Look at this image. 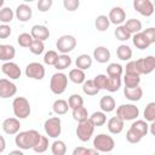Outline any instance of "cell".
<instances>
[{
	"mask_svg": "<svg viewBox=\"0 0 155 155\" xmlns=\"http://www.w3.org/2000/svg\"><path fill=\"white\" fill-rule=\"evenodd\" d=\"M11 34H12V29L8 24L5 23L0 24V39H7L11 36Z\"/></svg>",
	"mask_w": 155,
	"mask_h": 155,
	"instance_id": "52",
	"label": "cell"
},
{
	"mask_svg": "<svg viewBox=\"0 0 155 155\" xmlns=\"http://www.w3.org/2000/svg\"><path fill=\"white\" fill-rule=\"evenodd\" d=\"M30 35L33 36V39H38L41 41H45L50 38V30L46 25L42 24H35L31 27L30 30Z\"/></svg>",
	"mask_w": 155,
	"mask_h": 155,
	"instance_id": "18",
	"label": "cell"
},
{
	"mask_svg": "<svg viewBox=\"0 0 155 155\" xmlns=\"http://www.w3.org/2000/svg\"><path fill=\"white\" fill-rule=\"evenodd\" d=\"M71 115H73V119H74L75 121H78V122L84 121V120L88 119V116H90L87 109H86L84 105L78 107V108H75V109H71Z\"/></svg>",
	"mask_w": 155,
	"mask_h": 155,
	"instance_id": "34",
	"label": "cell"
},
{
	"mask_svg": "<svg viewBox=\"0 0 155 155\" xmlns=\"http://www.w3.org/2000/svg\"><path fill=\"white\" fill-rule=\"evenodd\" d=\"M124 25H125V28L130 31L131 35H133V34H136V33L143 30V24H142V22H140L139 19H137V18H130V19L125 21V22H124Z\"/></svg>",
	"mask_w": 155,
	"mask_h": 155,
	"instance_id": "26",
	"label": "cell"
},
{
	"mask_svg": "<svg viewBox=\"0 0 155 155\" xmlns=\"http://www.w3.org/2000/svg\"><path fill=\"white\" fill-rule=\"evenodd\" d=\"M28 48H29V51H30L33 54L39 56V54H41V53L44 52V50H45V44H44V41H41V40L34 39L33 42L30 44V46H29Z\"/></svg>",
	"mask_w": 155,
	"mask_h": 155,
	"instance_id": "43",
	"label": "cell"
},
{
	"mask_svg": "<svg viewBox=\"0 0 155 155\" xmlns=\"http://www.w3.org/2000/svg\"><path fill=\"white\" fill-rule=\"evenodd\" d=\"M133 8L144 17H150L154 13V4L151 0H133Z\"/></svg>",
	"mask_w": 155,
	"mask_h": 155,
	"instance_id": "13",
	"label": "cell"
},
{
	"mask_svg": "<svg viewBox=\"0 0 155 155\" xmlns=\"http://www.w3.org/2000/svg\"><path fill=\"white\" fill-rule=\"evenodd\" d=\"M15 56H16V48L12 45L0 44V61L2 62L12 61Z\"/></svg>",
	"mask_w": 155,
	"mask_h": 155,
	"instance_id": "24",
	"label": "cell"
},
{
	"mask_svg": "<svg viewBox=\"0 0 155 155\" xmlns=\"http://www.w3.org/2000/svg\"><path fill=\"white\" fill-rule=\"evenodd\" d=\"M51 153L53 155H64L67 153V145L63 140L61 139H56L53 140V143L51 144Z\"/></svg>",
	"mask_w": 155,
	"mask_h": 155,
	"instance_id": "38",
	"label": "cell"
},
{
	"mask_svg": "<svg viewBox=\"0 0 155 155\" xmlns=\"http://www.w3.org/2000/svg\"><path fill=\"white\" fill-rule=\"evenodd\" d=\"M114 35H115V38H116L119 41H127V40H130L131 36H132V35L130 34V31L125 28L124 24L116 25V29H115V31H114Z\"/></svg>",
	"mask_w": 155,
	"mask_h": 155,
	"instance_id": "36",
	"label": "cell"
},
{
	"mask_svg": "<svg viewBox=\"0 0 155 155\" xmlns=\"http://www.w3.org/2000/svg\"><path fill=\"white\" fill-rule=\"evenodd\" d=\"M1 71L7 76L10 78L11 80H17L21 78L22 75V70L19 68V65L12 61H7V62H4V64L1 65Z\"/></svg>",
	"mask_w": 155,
	"mask_h": 155,
	"instance_id": "12",
	"label": "cell"
},
{
	"mask_svg": "<svg viewBox=\"0 0 155 155\" xmlns=\"http://www.w3.org/2000/svg\"><path fill=\"white\" fill-rule=\"evenodd\" d=\"M108 18H109L110 24L120 25V24H124V22L126 21V12H125V10H124L122 7H120V6H114V7L109 11Z\"/></svg>",
	"mask_w": 155,
	"mask_h": 155,
	"instance_id": "15",
	"label": "cell"
},
{
	"mask_svg": "<svg viewBox=\"0 0 155 155\" xmlns=\"http://www.w3.org/2000/svg\"><path fill=\"white\" fill-rule=\"evenodd\" d=\"M124 84L125 87H136L140 84V75L133 73H125L124 75Z\"/></svg>",
	"mask_w": 155,
	"mask_h": 155,
	"instance_id": "31",
	"label": "cell"
},
{
	"mask_svg": "<svg viewBox=\"0 0 155 155\" xmlns=\"http://www.w3.org/2000/svg\"><path fill=\"white\" fill-rule=\"evenodd\" d=\"M68 86V75L62 71H57L51 76L50 80V90L52 93L59 96L65 92Z\"/></svg>",
	"mask_w": 155,
	"mask_h": 155,
	"instance_id": "4",
	"label": "cell"
},
{
	"mask_svg": "<svg viewBox=\"0 0 155 155\" xmlns=\"http://www.w3.org/2000/svg\"><path fill=\"white\" fill-rule=\"evenodd\" d=\"M130 128L136 132L138 136H140L142 138L145 137L149 133V124L145 120H136L132 122V125L130 126Z\"/></svg>",
	"mask_w": 155,
	"mask_h": 155,
	"instance_id": "21",
	"label": "cell"
},
{
	"mask_svg": "<svg viewBox=\"0 0 155 155\" xmlns=\"http://www.w3.org/2000/svg\"><path fill=\"white\" fill-rule=\"evenodd\" d=\"M5 149H6V140H5V138L0 134V154L4 153Z\"/></svg>",
	"mask_w": 155,
	"mask_h": 155,
	"instance_id": "54",
	"label": "cell"
},
{
	"mask_svg": "<svg viewBox=\"0 0 155 155\" xmlns=\"http://www.w3.org/2000/svg\"><path fill=\"white\" fill-rule=\"evenodd\" d=\"M110 51L108 47L105 46H97L94 50H93V59L101 64H104L107 62H109L110 59Z\"/></svg>",
	"mask_w": 155,
	"mask_h": 155,
	"instance_id": "19",
	"label": "cell"
},
{
	"mask_svg": "<svg viewBox=\"0 0 155 155\" xmlns=\"http://www.w3.org/2000/svg\"><path fill=\"white\" fill-rule=\"evenodd\" d=\"M124 67L119 63H110L107 67V75L108 76H122Z\"/></svg>",
	"mask_w": 155,
	"mask_h": 155,
	"instance_id": "39",
	"label": "cell"
},
{
	"mask_svg": "<svg viewBox=\"0 0 155 155\" xmlns=\"http://www.w3.org/2000/svg\"><path fill=\"white\" fill-rule=\"evenodd\" d=\"M122 85V79L121 76H108V87L107 91L109 92H116L120 90Z\"/></svg>",
	"mask_w": 155,
	"mask_h": 155,
	"instance_id": "37",
	"label": "cell"
},
{
	"mask_svg": "<svg viewBox=\"0 0 155 155\" xmlns=\"http://www.w3.org/2000/svg\"><path fill=\"white\" fill-rule=\"evenodd\" d=\"M10 154H18V155H23V150H22V149H18V150H12V151H10Z\"/></svg>",
	"mask_w": 155,
	"mask_h": 155,
	"instance_id": "55",
	"label": "cell"
},
{
	"mask_svg": "<svg viewBox=\"0 0 155 155\" xmlns=\"http://www.w3.org/2000/svg\"><path fill=\"white\" fill-rule=\"evenodd\" d=\"M98 155L99 153L93 148V149H90V148H85V147H78L73 150V155Z\"/></svg>",
	"mask_w": 155,
	"mask_h": 155,
	"instance_id": "48",
	"label": "cell"
},
{
	"mask_svg": "<svg viewBox=\"0 0 155 155\" xmlns=\"http://www.w3.org/2000/svg\"><path fill=\"white\" fill-rule=\"evenodd\" d=\"M12 110L17 119H27L31 113V107L25 97H15L12 101Z\"/></svg>",
	"mask_w": 155,
	"mask_h": 155,
	"instance_id": "2",
	"label": "cell"
},
{
	"mask_svg": "<svg viewBox=\"0 0 155 155\" xmlns=\"http://www.w3.org/2000/svg\"><path fill=\"white\" fill-rule=\"evenodd\" d=\"M142 31L144 33L145 38L149 40V42H150L151 45L155 44V28L150 27V28H147V29H144V30H142Z\"/></svg>",
	"mask_w": 155,
	"mask_h": 155,
	"instance_id": "53",
	"label": "cell"
},
{
	"mask_svg": "<svg viewBox=\"0 0 155 155\" xmlns=\"http://www.w3.org/2000/svg\"><path fill=\"white\" fill-rule=\"evenodd\" d=\"M24 2H33V1H35V0H23Z\"/></svg>",
	"mask_w": 155,
	"mask_h": 155,
	"instance_id": "57",
	"label": "cell"
},
{
	"mask_svg": "<svg viewBox=\"0 0 155 155\" xmlns=\"http://www.w3.org/2000/svg\"><path fill=\"white\" fill-rule=\"evenodd\" d=\"M99 108L104 113H111V111H114L115 108H116V102H115L114 97H111L109 94L103 96L101 98V101H99Z\"/></svg>",
	"mask_w": 155,
	"mask_h": 155,
	"instance_id": "23",
	"label": "cell"
},
{
	"mask_svg": "<svg viewBox=\"0 0 155 155\" xmlns=\"http://www.w3.org/2000/svg\"><path fill=\"white\" fill-rule=\"evenodd\" d=\"M144 120L148 122L155 121V102H150L145 105V109L143 111Z\"/></svg>",
	"mask_w": 155,
	"mask_h": 155,
	"instance_id": "41",
	"label": "cell"
},
{
	"mask_svg": "<svg viewBox=\"0 0 155 155\" xmlns=\"http://www.w3.org/2000/svg\"><path fill=\"white\" fill-rule=\"evenodd\" d=\"M116 109V116L124 121H133L139 116V108L132 103L121 104Z\"/></svg>",
	"mask_w": 155,
	"mask_h": 155,
	"instance_id": "5",
	"label": "cell"
},
{
	"mask_svg": "<svg viewBox=\"0 0 155 155\" xmlns=\"http://www.w3.org/2000/svg\"><path fill=\"white\" fill-rule=\"evenodd\" d=\"M33 36L30 35V33H22L18 35L17 38V42L21 47H29L30 44L33 42Z\"/></svg>",
	"mask_w": 155,
	"mask_h": 155,
	"instance_id": "46",
	"label": "cell"
},
{
	"mask_svg": "<svg viewBox=\"0 0 155 155\" xmlns=\"http://www.w3.org/2000/svg\"><path fill=\"white\" fill-rule=\"evenodd\" d=\"M24 73H25L27 78H30V79H34V80H42L45 78L46 70H45V67L41 63L31 62V63L27 64Z\"/></svg>",
	"mask_w": 155,
	"mask_h": 155,
	"instance_id": "9",
	"label": "cell"
},
{
	"mask_svg": "<svg viewBox=\"0 0 155 155\" xmlns=\"http://www.w3.org/2000/svg\"><path fill=\"white\" fill-rule=\"evenodd\" d=\"M132 42H133V45L138 48V50H147L151 44L149 42V40L145 38V35H144V33L140 30V31H138V33H136V34H133L132 36Z\"/></svg>",
	"mask_w": 155,
	"mask_h": 155,
	"instance_id": "22",
	"label": "cell"
},
{
	"mask_svg": "<svg viewBox=\"0 0 155 155\" xmlns=\"http://www.w3.org/2000/svg\"><path fill=\"white\" fill-rule=\"evenodd\" d=\"M93 132H94V126L90 121V119H86L84 121L78 122L75 133H76V137L79 138V140H81L84 143L85 142H88L92 138Z\"/></svg>",
	"mask_w": 155,
	"mask_h": 155,
	"instance_id": "6",
	"label": "cell"
},
{
	"mask_svg": "<svg viewBox=\"0 0 155 155\" xmlns=\"http://www.w3.org/2000/svg\"><path fill=\"white\" fill-rule=\"evenodd\" d=\"M109 25H110V22H109L108 16H105V15H99L94 19V27H96V29L98 31H105V30H108Z\"/></svg>",
	"mask_w": 155,
	"mask_h": 155,
	"instance_id": "33",
	"label": "cell"
},
{
	"mask_svg": "<svg viewBox=\"0 0 155 155\" xmlns=\"http://www.w3.org/2000/svg\"><path fill=\"white\" fill-rule=\"evenodd\" d=\"M57 57H58L57 51L50 50V51H47V52L44 54V63L47 64V65H54V63H56V61H57Z\"/></svg>",
	"mask_w": 155,
	"mask_h": 155,
	"instance_id": "47",
	"label": "cell"
},
{
	"mask_svg": "<svg viewBox=\"0 0 155 155\" xmlns=\"http://www.w3.org/2000/svg\"><path fill=\"white\" fill-rule=\"evenodd\" d=\"M116 56L120 61H130L132 58V48L126 44H121L116 48Z\"/></svg>",
	"mask_w": 155,
	"mask_h": 155,
	"instance_id": "30",
	"label": "cell"
},
{
	"mask_svg": "<svg viewBox=\"0 0 155 155\" xmlns=\"http://www.w3.org/2000/svg\"><path fill=\"white\" fill-rule=\"evenodd\" d=\"M125 97L131 102H138L143 97V88L139 86L136 87H124Z\"/></svg>",
	"mask_w": 155,
	"mask_h": 155,
	"instance_id": "20",
	"label": "cell"
},
{
	"mask_svg": "<svg viewBox=\"0 0 155 155\" xmlns=\"http://www.w3.org/2000/svg\"><path fill=\"white\" fill-rule=\"evenodd\" d=\"M136 64H137V68H138V71L140 75L151 74L155 69V57L154 56H147L144 58L136 59Z\"/></svg>",
	"mask_w": 155,
	"mask_h": 155,
	"instance_id": "10",
	"label": "cell"
},
{
	"mask_svg": "<svg viewBox=\"0 0 155 155\" xmlns=\"http://www.w3.org/2000/svg\"><path fill=\"white\" fill-rule=\"evenodd\" d=\"M31 16H33V10L27 2L19 4L15 10V17L19 22H28L31 18Z\"/></svg>",
	"mask_w": 155,
	"mask_h": 155,
	"instance_id": "16",
	"label": "cell"
},
{
	"mask_svg": "<svg viewBox=\"0 0 155 155\" xmlns=\"http://www.w3.org/2000/svg\"><path fill=\"white\" fill-rule=\"evenodd\" d=\"M92 63H93V58L87 54V53H82L80 56H78L76 61H75V65L76 68L79 69H82V70H87L92 67Z\"/></svg>",
	"mask_w": 155,
	"mask_h": 155,
	"instance_id": "25",
	"label": "cell"
},
{
	"mask_svg": "<svg viewBox=\"0 0 155 155\" xmlns=\"http://www.w3.org/2000/svg\"><path fill=\"white\" fill-rule=\"evenodd\" d=\"M90 121L93 124L94 127H99V126H103L105 122H107V115L104 111H94L92 113L91 116H88Z\"/></svg>",
	"mask_w": 155,
	"mask_h": 155,
	"instance_id": "32",
	"label": "cell"
},
{
	"mask_svg": "<svg viewBox=\"0 0 155 155\" xmlns=\"http://www.w3.org/2000/svg\"><path fill=\"white\" fill-rule=\"evenodd\" d=\"M1 127H2V131L6 134L15 136L16 133L19 132V128H21L19 119H17V117H7V119H5L2 121Z\"/></svg>",
	"mask_w": 155,
	"mask_h": 155,
	"instance_id": "14",
	"label": "cell"
},
{
	"mask_svg": "<svg viewBox=\"0 0 155 155\" xmlns=\"http://www.w3.org/2000/svg\"><path fill=\"white\" fill-rule=\"evenodd\" d=\"M93 148L98 153H110L115 148V140L111 136L99 133L93 138Z\"/></svg>",
	"mask_w": 155,
	"mask_h": 155,
	"instance_id": "3",
	"label": "cell"
},
{
	"mask_svg": "<svg viewBox=\"0 0 155 155\" xmlns=\"http://www.w3.org/2000/svg\"><path fill=\"white\" fill-rule=\"evenodd\" d=\"M56 47H57L58 52H61V53H69L76 47V39L69 34L62 35L58 38V40L56 42Z\"/></svg>",
	"mask_w": 155,
	"mask_h": 155,
	"instance_id": "8",
	"label": "cell"
},
{
	"mask_svg": "<svg viewBox=\"0 0 155 155\" xmlns=\"http://www.w3.org/2000/svg\"><path fill=\"white\" fill-rule=\"evenodd\" d=\"M82 92L87 96H96V94H98L99 90L94 86L93 80H85L82 82Z\"/></svg>",
	"mask_w": 155,
	"mask_h": 155,
	"instance_id": "40",
	"label": "cell"
},
{
	"mask_svg": "<svg viewBox=\"0 0 155 155\" xmlns=\"http://www.w3.org/2000/svg\"><path fill=\"white\" fill-rule=\"evenodd\" d=\"M142 139H143V138H142L140 136H138L136 132H133L131 128L127 130V132H126V140H127L128 143H131V144H137V143H139Z\"/></svg>",
	"mask_w": 155,
	"mask_h": 155,
	"instance_id": "50",
	"label": "cell"
},
{
	"mask_svg": "<svg viewBox=\"0 0 155 155\" xmlns=\"http://www.w3.org/2000/svg\"><path fill=\"white\" fill-rule=\"evenodd\" d=\"M63 7L69 12H74L80 7V0H63Z\"/></svg>",
	"mask_w": 155,
	"mask_h": 155,
	"instance_id": "49",
	"label": "cell"
},
{
	"mask_svg": "<svg viewBox=\"0 0 155 155\" xmlns=\"http://www.w3.org/2000/svg\"><path fill=\"white\" fill-rule=\"evenodd\" d=\"M107 124V128L111 134H119L124 131V126H125V121L121 120L119 116H113L108 120Z\"/></svg>",
	"mask_w": 155,
	"mask_h": 155,
	"instance_id": "17",
	"label": "cell"
},
{
	"mask_svg": "<svg viewBox=\"0 0 155 155\" xmlns=\"http://www.w3.org/2000/svg\"><path fill=\"white\" fill-rule=\"evenodd\" d=\"M40 138H41V134L39 133V131L27 130V131H22V132L16 133L15 143L19 149L29 150V149H33L38 144Z\"/></svg>",
	"mask_w": 155,
	"mask_h": 155,
	"instance_id": "1",
	"label": "cell"
},
{
	"mask_svg": "<svg viewBox=\"0 0 155 155\" xmlns=\"http://www.w3.org/2000/svg\"><path fill=\"white\" fill-rule=\"evenodd\" d=\"M4 4H5V0H0V8L4 6Z\"/></svg>",
	"mask_w": 155,
	"mask_h": 155,
	"instance_id": "56",
	"label": "cell"
},
{
	"mask_svg": "<svg viewBox=\"0 0 155 155\" xmlns=\"http://www.w3.org/2000/svg\"><path fill=\"white\" fill-rule=\"evenodd\" d=\"M68 79L74 82V84H82L85 80H86V74H85V70L82 69H79V68H74L69 71V75H68Z\"/></svg>",
	"mask_w": 155,
	"mask_h": 155,
	"instance_id": "28",
	"label": "cell"
},
{
	"mask_svg": "<svg viewBox=\"0 0 155 155\" xmlns=\"http://www.w3.org/2000/svg\"><path fill=\"white\" fill-rule=\"evenodd\" d=\"M17 86L11 81V79H0V98L6 99L16 96Z\"/></svg>",
	"mask_w": 155,
	"mask_h": 155,
	"instance_id": "11",
	"label": "cell"
},
{
	"mask_svg": "<svg viewBox=\"0 0 155 155\" xmlns=\"http://www.w3.org/2000/svg\"><path fill=\"white\" fill-rule=\"evenodd\" d=\"M92 80H93L94 86L99 91L101 90H107V87H108V75H105V74H98Z\"/></svg>",
	"mask_w": 155,
	"mask_h": 155,
	"instance_id": "42",
	"label": "cell"
},
{
	"mask_svg": "<svg viewBox=\"0 0 155 155\" xmlns=\"http://www.w3.org/2000/svg\"><path fill=\"white\" fill-rule=\"evenodd\" d=\"M68 105H69V109H75L78 107H81L84 105V98L79 94V93H73L69 98H68Z\"/></svg>",
	"mask_w": 155,
	"mask_h": 155,
	"instance_id": "44",
	"label": "cell"
},
{
	"mask_svg": "<svg viewBox=\"0 0 155 155\" xmlns=\"http://www.w3.org/2000/svg\"><path fill=\"white\" fill-rule=\"evenodd\" d=\"M44 130L45 133L50 137V138H58L62 133V120L58 116H52L48 117L45 124H44Z\"/></svg>",
	"mask_w": 155,
	"mask_h": 155,
	"instance_id": "7",
	"label": "cell"
},
{
	"mask_svg": "<svg viewBox=\"0 0 155 155\" xmlns=\"http://www.w3.org/2000/svg\"><path fill=\"white\" fill-rule=\"evenodd\" d=\"M52 110L57 115H64V114H67L68 110H69L68 102L65 99H62V98L56 99L53 102V104H52Z\"/></svg>",
	"mask_w": 155,
	"mask_h": 155,
	"instance_id": "29",
	"label": "cell"
},
{
	"mask_svg": "<svg viewBox=\"0 0 155 155\" xmlns=\"http://www.w3.org/2000/svg\"><path fill=\"white\" fill-rule=\"evenodd\" d=\"M48 145H50V143H48V137H46V136H42V134H41L40 140H39V142H38V144L33 148V150H34L35 153L41 154V153H45V151L48 149Z\"/></svg>",
	"mask_w": 155,
	"mask_h": 155,
	"instance_id": "45",
	"label": "cell"
},
{
	"mask_svg": "<svg viewBox=\"0 0 155 155\" xmlns=\"http://www.w3.org/2000/svg\"><path fill=\"white\" fill-rule=\"evenodd\" d=\"M53 5V0H38L36 7L40 12H47L48 10H51Z\"/></svg>",
	"mask_w": 155,
	"mask_h": 155,
	"instance_id": "51",
	"label": "cell"
},
{
	"mask_svg": "<svg viewBox=\"0 0 155 155\" xmlns=\"http://www.w3.org/2000/svg\"><path fill=\"white\" fill-rule=\"evenodd\" d=\"M71 65V57L68 53H61L57 57V61L54 63V68L57 70H64Z\"/></svg>",
	"mask_w": 155,
	"mask_h": 155,
	"instance_id": "27",
	"label": "cell"
},
{
	"mask_svg": "<svg viewBox=\"0 0 155 155\" xmlns=\"http://www.w3.org/2000/svg\"><path fill=\"white\" fill-rule=\"evenodd\" d=\"M13 17H15V12L11 7H1L0 8V22L1 23H5V24H8L13 21Z\"/></svg>",
	"mask_w": 155,
	"mask_h": 155,
	"instance_id": "35",
	"label": "cell"
}]
</instances>
